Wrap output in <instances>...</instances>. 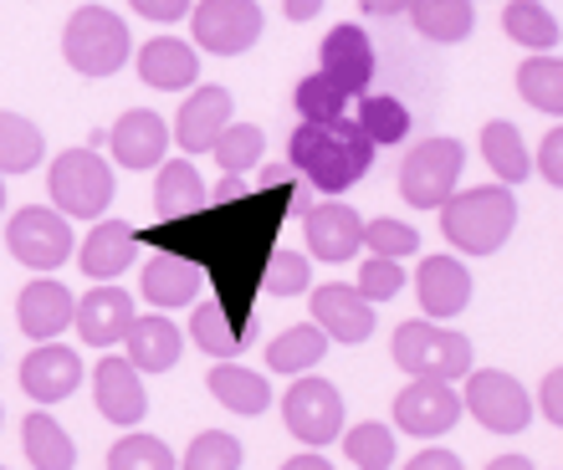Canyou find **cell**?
Returning a JSON list of instances; mask_svg holds the SVG:
<instances>
[{
    "label": "cell",
    "instance_id": "obj_1",
    "mask_svg": "<svg viewBox=\"0 0 563 470\" xmlns=\"http://www.w3.org/2000/svg\"><path fill=\"white\" fill-rule=\"evenodd\" d=\"M374 154L379 148L369 144V133L358 128L349 113L333 118V123H297L292 138H287V164L297 175H308L323 194L354 190L358 179L374 169Z\"/></svg>",
    "mask_w": 563,
    "mask_h": 470
},
{
    "label": "cell",
    "instance_id": "obj_2",
    "mask_svg": "<svg viewBox=\"0 0 563 470\" xmlns=\"http://www.w3.org/2000/svg\"><path fill=\"white\" fill-rule=\"evenodd\" d=\"M512 231H518V194H512V184L456 190L441 205V235L461 256H497Z\"/></svg>",
    "mask_w": 563,
    "mask_h": 470
},
{
    "label": "cell",
    "instance_id": "obj_3",
    "mask_svg": "<svg viewBox=\"0 0 563 470\" xmlns=\"http://www.w3.org/2000/svg\"><path fill=\"white\" fill-rule=\"evenodd\" d=\"M62 57L77 77H113L129 67L134 57V36H129V21L108 5H82V11L67 15L62 26Z\"/></svg>",
    "mask_w": 563,
    "mask_h": 470
},
{
    "label": "cell",
    "instance_id": "obj_4",
    "mask_svg": "<svg viewBox=\"0 0 563 470\" xmlns=\"http://www.w3.org/2000/svg\"><path fill=\"white\" fill-rule=\"evenodd\" d=\"M46 190H52V210L73 215V221H98L113 210V194H119V179L103 164L98 148H67L52 159V175H46Z\"/></svg>",
    "mask_w": 563,
    "mask_h": 470
},
{
    "label": "cell",
    "instance_id": "obj_5",
    "mask_svg": "<svg viewBox=\"0 0 563 470\" xmlns=\"http://www.w3.org/2000/svg\"><path fill=\"white\" fill-rule=\"evenodd\" d=\"M395 363L410 379H466L472 368V338H461L451 327L430 323V317H416V323L395 327Z\"/></svg>",
    "mask_w": 563,
    "mask_h": 470
},
{
    "label": "cell",
    "instance_id": "obj_6",
    "mask_svg": "<svg viewBox=\"0 0 563 470\" xmlns=\"http://www.w3.org/2000/svg\"><path fill=\"white\" fill-rule=\"evenodd\" d=\"M466 144L461 138H420L400 164V200L410 210H441L461 184Z\"/></svg>",
    "mask_w": 563,
    "mask_h": 470
},
{
    "label": "cell",
    "instance_id": "obj_7",
    "mask_svg": "<svg viewBox=\"0 0 563 470\" xmlns=\"http://www.w3.org/2000/svg\"><path fill=\"white\" fill-rule=\"evenodd\" d=\"M461 414H472L476 425L492 429V435H522V429L533 425V399L503 368H466Z\"/></svg>",
    "mask_w": 563,
    "mask_h": 470
},
{
    "label": "cell",
    "instance_id": "obj_8",
    "mask_svg": "<svg viewBox=\"0 0 563 470\" xmlns=\"http://www.w3.org/2000/svg\"><path fill=\"white\" fill-rule=\"evenodd\" d=\"M262 26L267 15L256 0H195L190 5V36L195 52H210V57H241L262 42Z\"/></svg>",
    "mask_w": 563,
    "mask_h": 470
},
{
    "label": "cell",
    "instance_id": "obj_9",
    "mask_svg": "<svg viewBox=\"0 0 563 470\" xmlns=\"http://www.w3.org/2000/svg\"><path fill=\"white\" fill-rule=\"evenodd\" d=\"M5 250H11L26 271L52 277L57 266L73 261V221H67L62 210H52V205L15 210L11 225H5Z\"/></svg>",
    "mask_w": 563,
    "mask_h": 470
},
{
    "label": "cell",
    "instance_id": "obj_10",
    "mask_svg": "<svg viewBox=\"0 0 563 470\" xmlns=\"http://www.w3.org/2000/svg\"><path fill=\"white\" fill-rule=\"evenodd\" d=\"M282 419H287L292 440H302L308 450H323L343 435V394L328 379H297L282 399Z\"/></svg>",
    "mask_w": 563,
    "mask_h": 470
},
{
    "label": "cell",
    "instance_id": "obj_11",
    "mask_svg": "<svg viewBox=\"0 0 563 470\" xmlns=\"http://www.w3.org/2000/svg\"><path fill=\"white\" fill-rule=\"evenodd\" d=\"M395 419L416 440H441L445 429L461 425V394L445 379H410L395 394Z\"/></svg>",
    "mask_w": 563,
    "mask_h": 470
},
{
    "label": "cell",
    "instance_id": "obj_12",
    "mask_svg": "<svg viewBox=\"0 0 563 470\" xmlns=\"http://www.w3.org/2000/svg\"><path fill=\"white\" fill-rule=\"evenodd\" d=\"M308 307H312V323L328 333V343H349V348H364V343L374 338V323H379L374 302H364L358 287H349V281L318 287V292L308 296Z\"/></svg>",
    "mask_w": 563,
    "mask_h": 470
},
{
    "label": "cell",
    "instance_id": "obj_13",
    "mask_svg": "<svg viewBox=\"0 0 563 470\" xmlns=\"http://www.w3.org/2000/svg\"><path fill=\"white\" fill-rule=\"evenodd\" d=\"M416 296L430 323H451L472 307V266L461 256H426L416 271Z\"/></svg>",
    "mask_w": 563,
    "mask_h": 470
},
{
    "label": "cell",
    "instance_id": "obj_14",
    "mask_svg": "<svg viewBox=\"0 0 563 470\" xmlns=\"http://www.w3.org/2000/svg\"><path fill=\"white\" fill-rule=\"evenodd\" d=\"M92 399H98V414H103L108 425H123L134 429L139 419L148 414V389L139 379V368L119 352H108L103 363L92 368Z\"/></svg>",
    "mask_w": 563,
    "mask_h": 470
},
{
    "label": "cell",
    "instance_id": "obj_15",
    "mask_svg": "<svg viewBox=\"0 0 563 470\" xmlns=\"http://www.w3.org/2000/svg\"><path fill=\"white\" fill-rule=\"evenodd\" d=\"M134 317H139L134 296L123 292L119 281H98L92 292H82V302H73V323H77V333H82V343H92V348L123 343V333H129Z\"/></svg>",
    "mask_w": 563,
    "mask_h": 470
},
{
    "label": "cell",
    "instance_id": "obj_16",
    "mask_svg": "<svg viewBox=\"0 0 563 470\" xmlns=\"http://www.w3.org/2000/svg\"><path fill=\"white\" fill-rule=\"evenodd\" d=\"M15 383H21L26 399H36V404H62V399H73L77 383H82V358H77L67 343H36V348L26 352Z\"/></svg>",
    "mask_w": 563,
    "mask_h": 470
},
{
    "label": "cell",
    "instance_id": "obj_17",
    "mask_svg": "<svg viewBox=\"0 0 563 470\" xmlns=\"http://www.w3.org/2000/svg\"><path fill=\"white\" fill-rule=\"evenodd\" d=\"M103 144H113V159L123 169H159V159L169 154V123L154 108H129L103 133Z\"/></svg>",
    "mask_w": 563,
    "mask_h": 470
},
{
    "label": "cell",
    "instance_id": "obj_18",
    "mask_svg": "<svg viewBox=\"0 0 563 470\" xmlns=\"http://www.w3.org/2000/svg\"><path fill=\"white\" fill-rule=\"evenodd\" d=\"M374 67H379V61H374V42L354 26V21H343V26H333L323 36V77L333 88L349 92V98L369 92Z\"/></svg>",
    "mask_w": 563,
    "mask_h": 470
},
{
    "label": "cell",
    "instance_id": "obj_19",
    "mask_svg": "<svg viewBox=\"0 0 563 470\" xmlns=\"http://www.w3.org/2000/svg\"><path fill=\"white\" fill-rule=\"evenodd\" d=\"M231 123V92L225 88H195L179 108L175 128H169V144H179L190 159L210 154V144L221 138V128Z\"/></svg>",
    "mask_w": 563,
    "mask_h": 470
},
{
    "label": "cell",
    "instance_id": "obj_20",
    "mask_svg": "<svg viewBox=\"0 0 563 470\" xmlns=\"http://www.w3.org/2000/svg\"><path fill=\"white\" fill-rule=\"evenodd\" d=\"M134 57L144 88L154 92H185L200 82V52L190 42H179V36H154V42L139 46Z\"/></svg>",
    "mask_w": 563,
    "mask_h": 470
},
{
    "label": "cell",
    "instance_id": "obj_21",
    "mask_svg": "<svg viewBox=\"0 0 563 470\" xmlns=\"http://www.w3.org/2000/svg\"><path fill=\"white\" fill-rule=\"evenodd\" d=\"M15 323L36 343L62 338V333L73 327V292L52 277L31 281V287H21V296H15Z\"/></svg>",
    "mask_w": 563,
    "mask_h": 470
},
{
    "label": "cell",
    "instance_id": "obj_22",
    "mask_svg": "<svg viewBox=\"0 0 563 470\" xmlns=\"http://www.w3.org/2000/svg\"><path fill=\"white\" fill-rule=\"evenodd\" d=\"M134 261H139V231L123 221H98L88 231V240L77 246V266L92 281H119Z\"/></svg>",
    "mask_w": 563,
    "mask_h": 470
},
{
    "label": "cell",
    "instance_id": "obj_23",
    "mask_svg": "<svg viewBox=\"0 0 563 470\" xmlns=\"http://www.w3.org/2000/svg\"><path fill=\"white\" fill-rule=\"evenodd\" d=\"M302 235H308V250L318 261H354L358 246H364V221H358V210L328 200V205L308 210Z\"/></svg>",
    "mask_w": 563,
    "mask_h": 470
},
{
    "label": "cell",
    "instance_id": "obj_24",
    "mask_svg": "<svg viewBox=\"0 0 563 470\" xmlns=\"http://www.w3.org/2000/svg\"><path fill=\"white\" fill-rule=\"evenodd\" d=\"M123 358L139 368V373H169L179 363V352H185V333H179L169 317L159 312H148V317H134L129 333H123Z\"/></svg>",
    "mask_w": 563,
    "mask_h": 470
},
{
    "label": "cell",
    "instance_id": "obj_25",
    "mask_svg": "<svg viewBox=\"0 0 563 470\" xmlns=\"http://www.w3.org/2000/svg\"><path fill=\"white\" fill-rule=\"evenodd\" d=\"M139 296L159 312L164 307H190L195 296H200V266H190L185 256L159 250V256L144 266V277H139Z\"/></svg>",
    "mask_w": 563,
    "mask_h": 470
},
{
    "label": "cell",
    "instance_id": "obj_26",
    "mask_svg": "<svg viewBox=\"0 0 563 470\" xmlns=\"http://www.w3.org/2000/svg\"><path fill=\"white\" fill-rule=\"evenodd\" d=\"M210 394H216V404L231 414H267L272 410V383L262 379V373H252V368L231 363V358H221V363L206 373Z\"/></svg>",
    "mask_w": 563,
    "mask_h": 470
},
{
    "label": "cell",
    "instance_id": "obj_27",
    "mask_svg": "<svg viewBox=\"0 0 563 470\" xmlns=\"http://www.w3.org/2000/svg\"><path fill=\"white\" fill-rule=\"evenodd\" d=\"M476 0H410L405 15H410V26L426 36V42H441V46H456L466 42L476 31Z\"/></svg>",
    "mask_w": 563,
    "mask_h": 470
},
{
    "label": "cell",
    "instance_id": "obj_28",
    "mask_svg": "<svg viewBox=\"0 0 563 470\" xmlns=\"http://www.w3.org/2000/svg\"><path fill=\"white\" fill-rule=\"evenodd\" d=\"M206 205V184L195 159H159V179H154V210L169 221H185Z\"/></svg>",
    "mask_w": 563,
    "mask_h": 470
},
{
    "label": "cell",
    "instance_id": "obj_29",
    "mask_svg": "<svg viewBox=\"0 0 563 470\" xmlns=\"http://www.w3.org/2000/svg\"><path fill=\"white\" fill-rule=\"evenodd\" d=\"M21 445H26L31 470H73L77 466L73 435H67V429H62L46 410H36V414L21 419Z\"/></svg>",
    "mask_w": 563,
    "mask_h": 470
},
{
    "label": "cell",
    "instance_id": "obj_30",
    "mask_svg": "<svg viewBox=\"0 0 563 470\" xmlns=\"http://www.w3.org/2000/svg\"><path fill=\"white\" fill-rule=\"evenodd\" d=\"M482 159L492 164L497 184H522V179L533 175V154H528L522 133L512 128L507 118H492V123H482Z\"/></svg>",
    "mask_w": 563,
    "mask_h": 470
},
{
    "label": "cell",
    "instance_id": "obj_31",
    "mask_svg": "<svg viewBox=\"0 0 563 470\" xmlns=\"http://www.w3.org/2000/svg\"><path fill=\"white\" fill-rule=\"evenodd\" d=\"M503 31L522 52H553L563 42V26L559 15L543 5V0H507L503 5Z\"/></svg>",
    "mask_w": 563,
    "mask_h": 470
},
{
    "label": "cell",
    "instance_id": "obj_32",
    "mask_svg": "<svg viewBox=\"0 0 563 470\" xmlns=\"http://www.w3.org/2000/svg\"><path fill=\"white\" fill-rule=\"evenodd\" d=\"M328 333L318 323H297L287 327L282 338L267 343V368L272 373H308V368H318L328 358Z\"/></svg>",
    "mask_w": 563,
    "mask_h": 470
},
{
    "label": "cell",
    "instance_id": "obj_33",
    "mask_svg": "<svg viewBox=\"0 0 563 470\" xmlns=\"http://www.w3.org/2000/svg\"><path fill=\"white\" fill-rule=\"evenodd\" d=\"M46 159V133L31 118L0 108V175H31Z\"/></svg>",
    "mask_w": 563,
    "mask_h": 470
},
{
    "label": "cell",
    "instance_id": "obj_34",
    "mask_svg": "<svg viewBox=\"0 0 563 470\" xmlns=\"http://www.w3.org/2000/svg\"><path fill=\"white\" fill-rule=\"evenodd\" d=\"M518 92H522V103H533L538 113L559 118L563 113V61L553 57V52L528 57L518 67Z\"/></svg>",
    "mask_w": 563,
    "mask_h": 470
},
{
    "label": "cell",
    "instance_id": "obj_35",
    "mask_svg": "<svg viewBox=\"0 0 563 470\" xmlns=\"http://www.w3.org/2000/svg\"><path fill=\"white\" fill-rule=\"evenodd\" d=\"M190 338H195V348L210 352V358H236V352L246 348L241 327L231 323V312H225L221 302H200V307L190 312Z\"/></svg>",
    "mask_w": 563,
    "mask_h": 470
},
{
    "label": "cell",
    "instance_id": "obj_36",
    "mask_svg": "<svg viewBox=\"0 0 563 470\" xmlns=\"http://www.w3.org/2000/svg\"><path fill=\"white\" fill-rule=\"evenodd\" d=\"M358 128L369 133L374 148L385 144H405L410 138V108L400 98H385V92H369V98H358Z\"/></svg>",
    "mask_w": 563,
    "mask_h": 470
},
{
    "label": "cell",
    "instance_id": "obj_37",
    "mask_svg": "<svg viewBox=\"0 0 563 470\" xmlns=\"http://www.w3.org/2000/svg\"><path fill=\"white\" fill-rule=\"evenodd\" d=\"M210 154L221 164V175H246V169H256L262 154H267V133L256 128V123H225L221 138L210 144Z\"/></svg>",
    "mask_w": 563,
    "mask_h": 470
},
{
    "label": "cell",
    "instance_id": "obj_38",
    "mask_svg": "<svg viewBox=\"0 0 563 470\" xmlns=\"http://www.w3.org/2000/svg\"><path fill=\"white\" fill-rule=\"evenodd\" d=\"M343 456L354 460V470H389L395 466V429L379 425V419H364V425L343 429Z\"/></svg>",
    "mask_w": 563,
    "mask_h": 470
},
{
    "label": "cell",
    "instance_id": "obj_39",
    "mask_svg": "<svg viewBox=\"0 0 563 470\" xmlns=\"http://www.w3.org/2000/svg\"><path fill=\"white\" fill-rule=\"evenodd\" d=\"M246 450H241L236 435H225V429H200L185 450V460H175V470H241Z\"/></svg>",
    "mask_w": 563,
    "mask_h": 470
},
{
    "label": "cell",
    "instance_id": "obj_40",
    "mask_svg": "<svg viewBox=\"0 0 563 470\" xmlns=\"http://www.w3.org/2000/svg\"><path fill=\"white\" fill-rule=\"evenodd\" d=\"M292 103H297V113H302V123H333V118L349 113V92L333 88L323 72H308L297 82Z\"/></svg>",
    "mask_w": 563,
    "mask_h": 470
},
{
    "label": "cell",
    "instance_id": "obj_41",
    "mask_svg": "<svg viewBox=\"0 0 563 470\" xmlns=\"http://www.w3.org/2000/svg\"><path fill=\"white\" fill-rule=\"evenodd\" d=\"M108 470H175V450L159 435H139L134 429L108 450Z\"/></svg>",
    "mask_w": 563,
    "mask_h": 470
},
{
    "label": "cell",
    "instance_id": "obj_42",
    "mask_svg": "<svg viewBox=\"0 0 563 470\" xmlns=\"http://www.w3.org/2000/svg\"><path fill=\"white\" fill-rule=\"evenodd\" d=\"M262 287H267V296H302L312 287V261L302 250H277L262 271Z\"/></svg>",
    "mask_w": 563,
    "mask_h": 470
},
{
    "label": "cell",
    "instance_id": "obj_43",
    "mask_svg": "<svg viewBox=\"0 0 563 470\" xmlns=\"http://www.w3.org/2000/svg\"><path fill=\"white\" fill-rule=\"evenodd\" d=\"M364 246L369 256H389V261H405L420 250V231L405 221H364Z\"/></svg>",
    "mask_w": 563,
    "mask_h": 470
},
{
    "label": "cell",
    "instance_id": "obj_44",
    "mask_svg": "<svg viewBox=\"0 0 563 470\" xmlns=\"http://www.w3.org/2000/svg\"><path fill=\"white\" fill-rule=\"evenodd\" d=\"M358 296L364 302H389V296H400L405 292V261H389V256H369V261L358 266Z\"/></svg>",
    "mask_w": 563,
    "mask_h": 470
},
{
    "label": "cell",
    "instance_id": "obj_45",
    "mask_svg": "<svg viewBox=\"0 0 563 470\" xmlns=\"http://www.w3.org/2000/svg\"><path fill=\"white\" fill-rule=\"evenodd\" d=\"M538 175L549 179L553 190H563V128L543 133V148H538Z\"/></svg>",
    "mask_w": 563,
    "mask_h": 470
},
{
    "label": "cell",
    "instance_id": "obj_46",
    "mask_svg": "<svg viewBox=\"0 0 563 470\" xmlns=\"http://www.w3.org/2000/svg\"><path fill=\"white\" fill-rule=\"evenodd\" d=\"M144 21H159V26H169V21H185L190 15L195 0H129Z\"/></svg>",
    "mask_w": 563,
    "mask_h": 470
},
{
    "label": "cell",
    "instance_id": "obj_47",
    "mask_svg": "<svg viewBox=\"0 0 563 470\" xmlns=\"http://www.w3.org/2000/svg\"><path fill=\"white\" fill-rule=\"evenodd\" d=\"M538 404H543V419H549V425H563V368H553L549 379H543Z\"/></svg>",
    "mask_w": 563,
    "mask_h": 470
},
{
    "label": "cell",
    "instance_id": "obj_48",
    "mask_svg": "<svg viewBox=\"0 0 563 470\" xmlns=\"http://www.w3.org/2000/svg\"><path fill=\"white\" fill-rule=\"evenodd\" d=\"M405 470H466V466H461L456 450H435V445H430V450L405 460Z\"/></svg>",
    "mask_w": 563,
    "mask_h": 470
},
{
    "label": "cell",
    "instance_id": "obj_49",
    "mask_svg": "<svg viewBox=\"0 0 563 470\" xmlns=\"http://www.w3.org/2000/svg\"><path fill=\"white\" fill-rule=\"evenodd\" d=\"M318 11H323V0H282V15H287V21H297V26H302V21H312Z\"/></svg>",
    "mask_w": 563,
    "mask_h": 470
},
{
    "label": "cell",
    "instance_id": "obj_50",
    "mask_svg": "<svg viewBox=\"0 0 563 470\" xmlns=\"http://www.w3.org/2000/svg\"><path fill=\"white\" fill-rule=\"evenodd\" d=\"M410 0H358V11H369V15H400Z\"/></svg>",
    "mask_w": 563,
    "mask_h": 470
},
{
    "label": "cell",
    "instance_id": "obj_51",
    "mask_svg": "<svg viewBox=\"0 0 563 470\" xmlns=\"http://www.w3.org/2000/svg\"><path fill=\"white\" fill-rule=\"evenodd\" d=\"M282 470H333V466H328V460L318 456V450H308V456H292V460H287V466H282Z\"/></svg>",
    "mask_w": 563,
    "mask_h": 470
},
{
    "label": "cell",
    "instance_id": "obj_52",
    "mask_svg": "<svg viewBox=\"0 0 563 470\" xmlns=\"http://www.w3.org/2000/svg\"><path fill=\"white\" fill-rule=\"evenodd\" d=\"M487 470H533V460L528 456H497Z\"/></svg>",
    "mask_w": 563,
    "mask_h": 470
},
{
    "label": "cell",
    "instance_id": "obj_53",
    "mask_svg": "<svg viewBox=\"0 0 563 470\" xmlns=\"http://www.w3.org/2000/svg\"><path fill=\"white\" fill-rule=\"evenodd\" d=\"M0 210H5V175H0Z\"/></svg>",
    "mask_w": 563,
    "mask_h": 470
},
{
    "label": "cell",
    "instance_id": "obj_54",
    "mask_svg": "<svg viewBox=\"0 0 563 470\" xmlns=\"http://www.w3.org/2000/svg\"><path fill=\"white\" fill-rule=\"evenodd\" d=\"M0 419H5V414H0Z\"/></svg>",
    "mask_w": 563,
    "mask_h": 470
},
{
    "label": "cell",
    "instance_id": "obj_55",
    "mask_svg": "<svg viewBox=\"0 0 563 470\" xmlns=\"http://www.w3.org/2000/svg\"><path fill=\"white\" fill-rule=\"evenodd\" d=\"M0 470H5V466H0Z\"/></svg>",
    "mask_w": 563,
    "mask_h": 470
}]
</instances>
